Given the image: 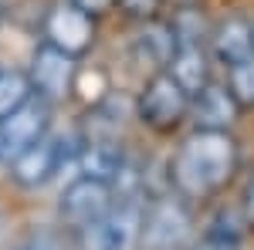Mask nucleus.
<instances>
[{
    "mask_svg": "<svg viewBox=\"0 0 254 250\" xmlns=\"http://www.w3.org/2000/svg\"><path fill=\"white\" fill-rule=\"evenodd\" d=\"M241 146L231 129H193L176 146L166 179L183 200H210L234 179Z\"/></svg>",
    "mask_w": 254,
    "mask_h": 250,
    "instance_id": "f257e3e1",
    "label": "nucleus"
},
{
    "mask_svg": "<svg viewBox=\"0 0 254 250\" xmlns=\"http://www.w3.org/2000/svg\"><path fill=\"white\" fill-rule=\"evenodd\" d=\"M190 233H193L190 200H183L176 190L163 196H146L139 250H183Z\"/></svg>",
    "mask_w": 254,
    "mask_h": 250,
    "instance_id": "f03ea898",
    "label": "nucleus"
},
{
    "mask_svg": "<svg viewBox=\"0 0 254 250\" xmlns=\"http://www.w3.org/2000/svg\"><path fill=\"white\" fill-rule=\"evenodd\" d=\"M136 118L153 132H173L190 118V92L170 71H153L136 98Z\"/></svg>",
    "mask_w": 254,
    "mask_h": 250,
    "instance_id": "7ed1b4c3",
    "label": "nucleus"
},
{
    "mask_svg": "<svg viewBox=\"0 0 254 250\" xmlns=\"http://www.w3.org/2000/svg\"><path fill=\"white\" fill-rule=\"evenodd\" d=\"M75 146H78V139H64V135H51V132L41 135L34 146H27L20 155L10 159V179L24 190L48 186L61 173V166L68 159H75Z\"/></svg>",
    "mask_w": 254,
    "mask_h": 250,
    "instance_id": "20e7f679",
    "label": "nucleus"
},
{
    "mask_svg": "<svg viewBox=\"0 0 254 250\" xmlns=\"http://www.w3.org/2000/svg\"><path fill=\"white\" fill-rule=\"evenodd\" d=\"M41 34H44L48 44H55L58 51L71 54V58H85V54L95 48L98 24H95L92 14H85L81 7H75V3L68 0V3H55V7L44 14Z\"/></svg>",
    "mask_w": 254,
    "mask_h": 250,
    "instance_id": "39448f33",
    "label": "nucleus"
},
{
    "mask_svg": "<svg viewBox=\"0 0 254 250\" xmlns=\"http://www.w3.org/2000/svg\"><path fill=\"white\" fill-rule=\"evenodd\" d=\"M27 75H31V85H34V95L51 101V105H58V101H64L75 92L78 58H71V54L58 51L55 44L41 41L38 48H34V58H31Z\"/></svg>",
    "mask_w": 254,
    "mask_h": 250,
    "instance_id": "423d86ee",
    "label": "nucleus"
},
{
    "mask_svg": "<svg viewBox=\"0 0 254 250\" xmlns=\"http://www.w3.org/2000/svg\"><path fill=\"white\" fill-rule=\"evenodd\" d=\"M48 129H51V101L34 95L17 112L0 118V159L10 162L27 146H34L41 135H48Z\"/></svg>",
    "mask_w": 254,
    "mask_h": 250,
    "instance_id": "0eeeda50",
    "label": "nucleus"
},
{
    "mask_svg": "<svg viewBox=\"0 0 254 250\" xmlns=\"http://www.w3.org/2000/svg\"><path fill=\"white\" fill-rule=\"evenodd\" d=\"M116 203V190L112 183L105 179H92V176H78L68 190L61 193V203H58V216L61 223L71 230V227H81L88 220H98L112 210Z\"/></svg>",
    "mask_w": 254,
    "mask_h": 250,
    "instance_id": "6e6552de",
    "label": "nucleus"
},
{
    "mask_svg": "<svg viewBox=\"0 0 254 250\" xmlns=\"http://www.w3.org/2000/svg\"><path fill=\"white\" fill-rule=\"evenodd\" d=\"M244 108L231 95L227 81H207L200 92L190 95V122L193 129H231Z\"/></svg>",
    "mask_w": 254,
    "mask_h": 250,
    "instance_id": "1a4fd4ad",
    "label": "nucleus"
},
{
    "mask_svg": "<svg viewBox=\"0 0 254 250\" xmlns=\"http://www.w3.org/2000/svg\"><path fill=\"white\" fill-rule=\"evenodd\" d=\"M176 51V34L170 20H139L136 34H132V58L149 68V71H166V64Z\"/></svg>",
    "mask_w": 254,
    "mask_h": 250,
    "instance_id": "9d476101",
    "label": "nucleus"
},
{
    "mask_svg": "<svg viewBox=\"0 0 254 250\" xmlns=\"http://www.w3.org/2000/svg\"><path fill=\"white\" fill-rule=\"evenodd\" d=\"M207 48H210V58L217 64H234L244 54L254 51V24L244 17H227L210 27V38H207Z\"/></svg>",
    "mask_w": 254,
    "mask_h": 250,
    "instance_id": "9b49d317",
    "label": "nucleus"
},
{
    "mask_svg": "<svg viewBox=\"0 0 254 250\" xmlns=\"http://www.w3.org/2000/svg\"><path fill=\"white\" fill-rule=\"evenodd\" d=\"M210 48L207 44H176L173 58L166 64V71L193 95L210 81Z\"/></svg>",
    "mask_w": 254,
    "mask_h": 250,
    "instance_id": "f8f14e48",
    "label": "nucleus"
},
{
    "mask_svg": "<svg viewBox=\"0 0 254 250\" xmlns=\"http://www.w3.org/2000/svg\"><path fill=\"white\" fill-rule=\"evenodd\" d=\"M248 230H251V227H248L241 206H217L214 216L207 220L203 240H207L214 250H237Z\"/></svg>",
    "mask_w": 254,
    "mask_h": 250,
    "instance_id": "ddd939ff",
    "label": "nucleus"
},
{
    "mask_svg": "<svg viewBox=\"0 0 254 250\" xmlns=\"http://www.w3.org/2000/svg\"><path fill=\"white\" fill-rule=\"evenodd\" d=\"M34 98V85H31V75L27 71H3L0 68V118H7L10 112H17L20 105H27Z\"/></svg>",
    "mask_w": 254,
    "mask_h": 250,
    "instance_id": "4468645a",
    "label": "nucleus"
},
{
    "mask_svg": "<svg viewBox=\"0 0 254 250\" xmlns=\"http://www.w3.org/2000/svg\"><path fill=\"white\" fill-rule=\"evenodd\" d=\"M173 34H176V44H207L210 38V24L203 17L200 3H190V7H173Z\"/></svg>",
    "mask_w": 254,
    "mask_h": 250,
    "instance_id": "2eb2a0df",
    "label": "nucleus"
},
{
    "mask_svg": "<svg viewBox=\"0 0 254 250\" xmlns=\"http://www.w3.org/2000/svg\"><path fill=\"white\" fill-rule=\"evenodd\" d=\"M224 71H227L224 81H227L231 95L237 98V105L241 108H254V51L244 54L241 61H234V64H227Z\"/></svg>",
    "mask_w": 254,
    "mask_h": 250,
    "instance_id": "dca6fc26",
    "label": "nucleus"
},
{
    "mask_svg": "<svg viewBox=\"0 0 254 250\" xmlns=\"http://www.w3.org/2000/svg\"><path fill=\"white\" fill-rule=\"evenodd\" d=\"M14 250H64V244H61V237L55 230L34 227V230H27L17 244H14Z\"/></svg>",
    "mask_w": 254,
    "mask_h": 250,
    "instance_id": "f3484780",
    "label": "nucleus"
},
{
    "mask_svg": "<svg viewBox=\"0 0 254 250\" xmlns=\"http://www.w3.org/2000/svg\"><path fill=\"white\" fill-rule=\"evenodd\" d=\"M163 3L166 0H119L116 7L126 14L129 20H153V17H159V10H163Z\"/></svg>",
    "mask_w": 254,
    "mask_h": 250,
    "instance_id": "a211bd4d",
    "label": "nucleus"
},
{
    "mask_svg": "<svg viewBox=\"0 0 254 250\" xmlns=\"http://www.w3.org/2000/svg\"><path fill=\"white\" fill-rule=\"evenodd\" d=\"M71 3H75V7H81L85 14H92V17L98 20V17H105V14H112L119 0H71Z\"/></svg>",
    "mask_w": 254,
    "mask_h": 250,
    "instance_id": "6ab92c4d",
    "label": "nucleus"
},
{
    "mask_svg": "<svg viewBox=\"0 0 254 250\" xmlns=\"http://www.w3.org/2000/svg\"><path fill=\"white\" fill-rule=\"evenodd\" d=\"M241 210H244V220H248V227L254 230V173L248 176V183H244V196H241Z\"/></svg>",
    "mask_w": 254,
    "mask_h": 250,
    "instance_id": "aec40b11",
    "label": "nucleus"
},
{
    "mask_svg": "<svg viewBox=\"0 0 254 250\" xmlns=\"http://www.w3.org/2000/svg\"><path fill=\"white\" fill-rule=\"evenodd\" d=\"M170 7H190V3H200V0H166Z\"/></svg>",
    "mask_w": 254,
    "mask_h": 250,
    "instance_id": "412c9836",
    "label": "nucleus"
},
{
    "mask_svg": "<svg viewBox=\"0 0 254 250\" xmlns=\"http://www.w3.org/2000/svg\"><path fill=\"white\" fill-rule=\"evenodd\" d=\"M190 250H214V247H210L207 240H200V244H196V247H190Z\"/></svg>",
    "mask_w": 254,
    "mask_h": 250,
    "instance_id": "4be33fe9",
    "label": "nucleus"
},
{
    "mask_svg": "<svg viewBox=\"0 0 254 250\" xmlns=\"http://www.w3.org/2000/svg\"><path fill=\"white\" fill-rule=\"evenodd\" d=\"M0 24H3V3H0Z\"/></svg>",
    "mask_w": 254,
    "mask_h": 250,
    "instance_id": "5701e85b",
    "label": "nucleus"
}]
</instances>
